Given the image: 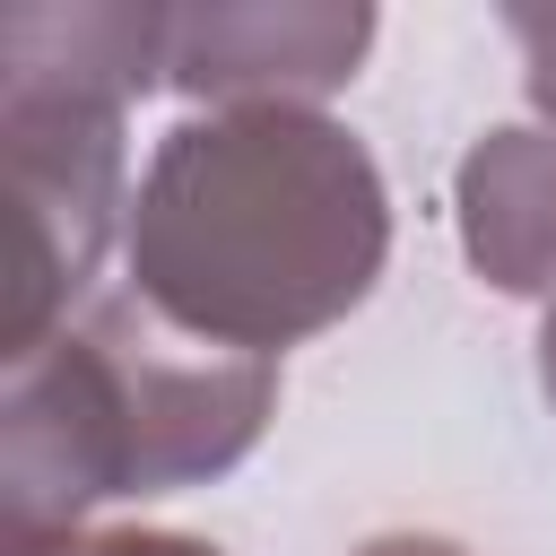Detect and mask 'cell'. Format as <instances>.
Here are the masks:
<instances>
[{"label":"cell","mask_w":556,"mask_h":556,"mask_svg":"<svg viewBox=\"0 0 556 556\" xmlns=\"http://www.w3.org/2000/svg\"><path fill=\"white\" fill-rule=\"evenodd\" d=\"M452 217L460 252L495 295H547L556 304V130H486L452 165Z\"/></svg>","instance_id":"obj_5"},{"label":"cell","mask_w":556,"mask_h":556,"mask_svg":"<svg viewBox=\"0 0 556 556\" xmlns=\"http://www.w3.org/2000/svg\"><path fill=\"white\" fill-rule=\"evenodd\" d=\"M374 43V9L356 0H182L165 9V87L235 113V104H313L356 78Z\"/></svg>","instance_id":"obj_4"},{"label":"cell","mask_w":556,"mask_h":556,"mask_svg":"<svg viewBox=\"0 0 556 556\" xmlns=\"http://www.w3.org/2000/svg\"><path fill=\"white\" fill-rule=\"evenodd\" d=\"M539 391H547V408H556V304L539 313Z\"/></svg>","instance_id":"obj_9"},{"label":"cell","mask_w":556,"mask_h":556,"mask_svg":"<svg viewBox=\"0 0 556 556\" xmlns=\"http://www.w3.org/2000/svg\"><path fill=\"white\" fill-rule=\"evenodd\" d=\"M130 295L174 330L278 356L348 321L391 261V191L374 148L313 104L191 113L130 191Z\"/></svg>","instance_id":"obj_1"},{"label":"cell","mask_w":556,"mask_h":556,"mask_svg":"<svg viewBox=\"0 0 556 556\" xmlns=\"http://www.w3.org/2000/svg\"><path fill=\"white\" fill-rule=\"evenodd\" d=\"M26 556H226V547H208V539H182V530H78V539L26 547Z\"/></svg>","instance_id":"obj_7"},{"label":"cell","mask_w":556,"mask_h":556,"mask_svg":"<svg viewBox=\"0 0 556 556\" xmlns=\"http://www.w3.org/2000/svg\"><path fill=\"white\" fill-rule=\"evenodd\" d=\"M278 408V356L174 330L156 304L87 295L0 391V556L78 539L96 504L226 478Z\"/></svg>","instance_id":"obj_2"},{"label":"cell","mask_w":556,"mask_h":556,"mask_svg":"<svg viewBox=\"0 0 556 556\" xmlns=\"http://www.w3.org/2000/svg\"><path fill=\"white\" fill-rule=\"evenodd\" d=\"M504 35L521 43V87H530V104L556 122V9L513 0V9H504Z\"/></svg>","instance_id":"obj_6"},{"label":"cell","mask_w":556,"mask_h":556,"mask_svg":"<svg viewBox=\"0 0 556 556\" xmlns=\"http://www.w3.org/2000/svg\"><path fill=\"white\" fill-rule=\"evenodd\" d=\"M165 87L156 0H17L0 9V156H9V330L0 356L43 348L96 287L122 191V122Z\"/></svg>","instance_id":"obj_3"},{"label":"cell","mask_w":556,"mask_h":556,"mask_svg":"<svg viewBox=\"0 0 556 556\" xmlns=\"http://www.w3.org/2000/svg\"><path fill=\"white\" fill-rule=\"evenodd\" d=\"M348 556H469V547L443 539V530H382V539H365V547H348Z\"/></svg>","instance_id":"obj_8"}]
</instances>
